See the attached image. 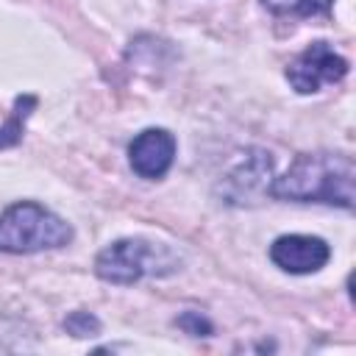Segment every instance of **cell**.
<instances>
[{"label":"cell","mask_w":356,"mask_h":356,"mask_svg":"<svg viewBox=\"0 0 356 356\" xmlns=\"http://www.w3.org/2000/svg\"><path fill=\"white\" fill-rule=\"evenodd\" d=\"M270 195L295 203H328L350 209L356 197V167L345 153H298L281 178H273Z\"/></svg>","instance_id":"6da1fadb"},{"label":"cell","mask_w":356,"mask_h":356,"mask_svg":"<svg viewBox=\"0 0 356 356\" xmlns=\"http://www.w3.org/2000/svg\"><path fill=\"white\" fill-rule=\"evenodd\" d=\"M181 270V256L161 242H150L142 236H125L106 245L95 259V273L106 284H136L145 275H170Z\"/></svg>","instance_id":"7a4b0ae2"},{"label":"cell","mask_w":356,"mask_h":356,"mask_svg":"<svg viewBox=\"0 0 356 356\" xmlns=\"http://www.w3.org/2000/svg\"><path fill=\"white\" fill-rule=\"evenodd\" d=\"M72 242V225L50 209L19 200L0 214V250L3 253H39Z\"/></svg>","instance_id":"3957f363"},{"label":"cell","mask_w":356,"mask_h":356,"mask_svg":"<svg viewBox=\"0 0 356 356\" xmlns=\"http://www.w3.org/2000/svg\"><path fill=\"white\" fill-rule=\"evenodd\" d=\"M345 75H348V58L339 56L334 47H328V42H312L286 67V81L298 95L320 92V86L339 83Z\"/></svg>","instance_id":"277c9868"},{"label":"cell","mask_w":356,"mask_h":356,"mask_svg":"<svg viewBox=\"0 0 356 356\" xmlns=\"http://www.w3.org/2000/svg\"><path fill=\"white\" fill-rule=\"evenodd\" d=\"M270 259L278 270L292 275L317 273L331 259V248L325 239L312 234H284L270 245Z\"/></svg>","instance_id":"5b68a950"},{"label":"cell","mask_w":356,"mask_h":356,"mask_svg":"<svg viewBox=\"0 0 356 356\" xmlns=\"http://www.w3.org/2000/svg\"><path fill=\"white\" fill-rule=\"evenodd\" d=\"M273 184V159L264 150H248L222 178V195L228 203H248L261 192H270Z\"/></svg>","instance_id":"8992f818"},{"label":"cell","mask_w":356,"mask_h":356,"mask_svg":"<svg viewBox=\"0 0 356 356\" xmlns=\"http://www.w3.org/2000/svg\"><path fill=\"white\" fill-rule=\"evenodd\" d=\"M172 159H175V136L167 128H145L128 145L131 170L147 181L164 178L167 170L172 167Z\"/></svg>","instance_id":"52a82bcc"},{"label":"cell","mask_w":356,"mask_h":356,"mask_svg":"<svg viewBox=\"0 0 356 356\" xmlns=\"http://www.w3.org/2000/svg\"><path fill=\"white\" fill-rule=\"evenodd\" d=\"M275 14H292V17H312L325 11L334 0H261Z\"/></svg>","instance_id":"ba28073f"},{"label":"cell","mask_w":356,"mask_h":356,"mask_svg":"<svg viewBox=\"0 0 356 356\" xmlns=\"http://www.w3.org/2000/svg\"><path fill=\"white\" fill-rule=\"evenodd\" d=\"M64 328L72 337H97L100 334V320L89 312H72V314H67Z\"/></svg>","instance_id":"9c48e42d"},{"label":"cell","mask_w":356,"mask_h":356,"mask_svg":"<svg viewBox=\"0 0 356 356\" xmlns=\"http://www.w3.org/2000/svg\"><path fill=\"white\" fill-rule=\"evenodd\" d=\"M186 334L192 337H211V323L206 317H200L197 312H184L178 320H175Z\"/></svg>","instance_id":"30bf717a"},{"label":"cell","mask_w":356,"mask_h":356,"mask_svg":"<svg viewBox=\"0 0 356 356\" xmlns=\"http://www.w3.org/2000/svg\"><path fill=\"white\" fill-rule=\"evenodd\" d=\"M22 106H19V100H17V111H14V117L0 128V147H6V145H14L17 139H19V134H22V128H19V117H25L28 111H19Z\"/></svg>","instance_id":"8fae6325"}]
</instances>
